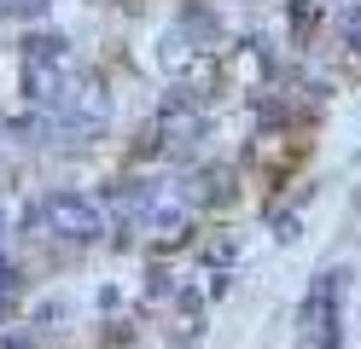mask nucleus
I'll return each instance as SVG.
<instances>
[{"label": "nucleus", "mask_w": 361, "mask_h": 349, "mask_svg": "<svg viewBox=\"0 0 361 349\" xmlns=\"http://www.w3.org/2000/svg\"><path fill=\"white\" fill-rule=\"evenodd\" d=\"M18 297V274H12V262L0 256V302H12Z\"/></svg>", "instance_id": "obj_4"}, {"label": "nucleus", "mask_w": 361, "mask_h": 349, "mask_svg": "<svg viewBox=\"0 0 361 349\" xmlns=\"http://www.w3.org/2000/svg\"><path fill=\"white\" fill-rule=\"evenodd\" d=\"M0 349H35V343H30L24 332H0Z\"/></svg>", "instance_id": "obj_5"}, {"label": "nucleus", "mask_w": 361, "mask_h": 349, "mask_svg": "<svg viewBox=\"0 0 361 349\" xmlns=\"http://www.w3.org/2000/svg\"><path fill=\"white\" fill-rule=\"evenodd\" d=\"M30 221H41L47 233H59V239H99V233H105V209L94 198H82V192H53L41 209L24 216V227Z\"/></svg>", "instance_id": "obj_2"}, {"label": "nucleus", "mask_w": 361, "mask_h": 349, "mask_svg": "<svg viewBox=\"0 0 361 349\" xmlns=\"http://www.w3.org/2000/svg\"><path fill=\"white\" fill-rule=\"evenodd\" d=\"M350 35H355V41H361V12H350Z\"/></svg>", "instance_id": "obj_7"}, {"label": "nucleus", "mask_w": 361, "mask_h": 349, "mask_svg": "<svg viewBox=\"0 0 361 349\" xmlns=\"http://www.w3.org/2000/svg\"><path fill=\"white\" fill-rule=\"evenodd\" d=\"M111 204H117V216L140 221V227H180V216H187V198H180L169 180H134V186H117V192H111Z\"/></svg>", "instance_id": "obj_1"}, {"label": "nucleus", "mask_w": 361, "mask_h": 349, "mask_svg": "<svg viewBox=\"0 0 361 349\" xmlns=\"http://www.w3.org/2000/svg\"><path fill=\"white\" fill-rule=\"evenodd\" d=\"M47 0H6V12H41Z\"/></svg>", "instance_id": "obj_6"}, {"label": "nucleus", "mask_w": 361, "mask_h": 349, "mask_svg": "<svg viewBox=\"0 0 361 349\" xmlns=\"http://www.w3.org/2000/svg\"><path fill=\"white\" fill-rule=\"evenodd\" d=\"M164 134H175V146H192L198 140V116L192 111H164Z\"/></svg>", "instance_id": "obj_3"}]
</instances>
